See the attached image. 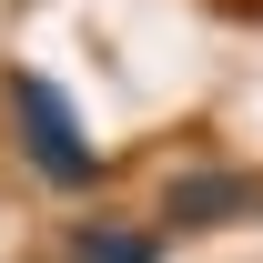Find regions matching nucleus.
Returning a JSON list of instances; mask_svg holds the SVG:
<instances>
[{"label":"nucleus","mask_w":263,"mask_h":263,"mask_svg":"<svg viewBox=\"0 0 263 263\" xmlns=\"http://www.w3.org/2000/svg\"><path fill=\"white\" fill-rule=\"evenodd\" d=\"M263 213V172H243V162H202V172H172L162 182V202H152V233H223V223H253Z\"/></svg>","instance_id":"nucleus-2"},{"label":"nucleus","mask_w":263,"mask_h":263,"mask_svg":"<svg viewBox=\"0 0 263 263\" xmlns=\"http://www.w3.org/2000/svg\"><path fill=\"white\" fill-rule=\"evenodd\" d=\"M71 263H162V233L152 223H81L71 233Z\"/></svg>","instance_id":"nucleus-3"},{"label":"nucleus","mask_w":263,"mask_h":263,"mask_svg":"<svg viewBox=\"0 0 263 263\" xmlns=\"http://www.w3.org/2000/svg\"><path fill=\"white\" fill-rule=\"evenodd\" d=\"M0 101H10V142H21V162H31L51 193H101V182H111V152L81 132V111H71L41 71H10Z\"/></svg>","instance_id":"nucleus-1"}]
</instances>
